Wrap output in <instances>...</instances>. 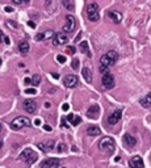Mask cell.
<instances>
[{"instance_id": "6da1fadb", "label": "cell", "mask_w": 151, "mask_h": 168, "mask_svg": "<svg viewBox=\"0 0 151 168\" xmlns=\"http://www.w3.org/2000/svg\"><path fill=\"white\" fill-rule=\"evenodd\" d=\"M118 60V54L117 51H114V50H111V51H108L107 54H104V55L100 58V66H105V67H111V66H113L114 63Z\"/></svg>"}, {"instance_id": "7a4b0ae2", "label": "cell", "mask_w": 151, "mask_h": 168, "mask_svg": "<svg viewBox=\"0 0 151 168\" xmlns=\"http://www.w3.org/2000/svg\"><path fill=\"white\" fill-rule=\"evenodd\" d=\"M114 147H116L114 140L109 137L102 138V139L100 140V143H99L100 151H101V153H105V154H109V155L114 153Z\"/></svg>"}, {"instance_id": "3957f363", "label": "cell", "mask_w": 151, "mask_h": 168, "mask_svg": "<svg viewBox=\"0 0 151 168\" xmlns=\"http://www.w3.org/2000/svg\"><path fill=\"white\" fill-rule=\"evenodd\" d=\"M87 16H88V20L92 22L99 21L100 19V13H99V5L96 3H90L87 7Z\"/></svg>"}, {"instance_id": "277c9868", "label": "cell", "mask_w": 151, "mask_h": 168, "mask_svg": "<svg viewBox=\"0 0 151 168\" xmlns=\"http://www.w3.org/2000/svg\"><path fill=\"white\" fill-rule=\"evenodd\" d=\"M20 159L24 160L25 163H28V164H33V163L37 162L38 155L34 153L32 149H25L24 151L20 154Z\"/></svg>"}, {"instance_id": "5b68a950", "label": "cell", "mask_w": 151, "mask_h": 168, "mask_svg": "<svg viewBox=\"0 0 151 168\" xmlns=\"http://www.w3.org/2000/svg\"><path fill=\"white\" fill-rule=\"evenodd\" d=\"M25 126H30V120L28 117H17V118L12 120V122H11V129L12 130H20Z\"/></svg>"}, {"instance_id": "8992f818", "label": "cell", "mask_w": 151, "mask_h": 168, "mask_svg": "<svg viewBox=\"0 0 151 168\" xmlns=\"http://www.w3.org/2000/svg\"><path fill=\"white\" fill-rule=\"evenodd\" d=\"M75 28H76V20L72 15H67L66 16V24L63 26V32L65 33H71L74 32Z\"/></svg>"}, {"instance_id": "52a82bcc", "label": "cell", "mask_w": 151, "mask_h": 168, "mask_svg": "<svg viewBox=\"0 0 151 168\" xmlns=\"http://www.w3.org/2000/svg\"><path fill=\"white\" fill-rule=\"evenodd\" d=\"M101 84H102V87H104V89H112V88L114 87L116 81H114L113 76H112V75L108 72V74H104V75H102Z\"/></svg>"}, {"instance_id": "ba28073f", "label": "cell", "mask_w": 151, "mask_h": 168, "mask_svg": "<svg viewBox=\"0 0 151 168\" xmlns=\"http://www.w3.org/2000/svg\"><path fill=\"white\" fill-rule=\"evenodd\" d=\"M59 163L61 160L58 158H49L41 163V168H58Z\"/></svg>"}, {"instance_id": "9c48e42d", "label": "cell", "mask_w": 151, "mask_h": 168, "mask_svg": "<svg viewBox=\"0 0 151 168\" xmlns=\"http://www.w3.org/2000/svg\"><path fill=\"white\" fill-rule=\"evenodd\" d=\"M22 108H24L25 112H28L29 114H32V113H34L36 110H37V104H36V101L34 100H25L24 103H22Z\"/></svg>"}, {"instance_id": "30bf717a", "label": "cell", "mask_w": 151, "mask_h": 168, "mask_svg": "<svg viewBox=\"0 0 151 168\" xmlns=\"http://www.w3.org/2000/svg\"><path fill=\"white\" fill-rule=\"evenodd\" d=\"M63 83L67 88H75L78 87V84H79V80L75 75H67L65 79H63Z\"/></svg>"}, {"instance_id": "8fae6325", "label": "cell", "mask_w": 151, "mask_h": 168, "mask_svg": "<svg viewBox=\"0 0 151 168\" xmlns=\"http://www.w3.org/2000/svg\"><path fill=\"white\" fill-rule=\"evenodd\" d=\"M66 42H67V36L65 33H57L53 37V45H55V46H62Z\"/></svg>"}, {"instance_id": "7c38bea8", "label": "cell", "mask_w": 151, "mask_h": 168, "mask_svg": "<svg viewBox=\"0 0 151 168\" xmlns=\"http://www.w3.org/2000/svg\"><path fill=\"white\" fill-rule=\"evenodd\" d=\"M129 165L131 168H145V163H143V159L141 156L135 155L133 156L131 159L129 160Z\"/></svg>"}, {"instance_id": "4fadbf2b", "label": "cell", "mask_w": 151, "mask_h": 168, "mask_svg": "<svg viewBox=\"0 0 151 168\" xmlns=\"http://www.w3.org/2000/svg\"><path fill=\"white\" fill-rule=\"evenodd\" d=\"M37 147L41 150V151H43V153H49V151H51V150L55 147V142H54V140L41 142V143L37 144Z\"/></svg>"}, {"instance_id": "5bb4252c", "label": "cell", "mask_w": 151, "mask_h": 168, "mask_svg": "<svg viewBox=\"0 0 151 168\" xmlns=\"http://www.w3.org/2000/svg\"><path fill=\"white\" fill-rule=\"evenodd\" d=\"M100 114V106L99 105H91L90 108L87 109V116L90 117V118L95 120L97 118Z\"/></svg>"}, {"instance_id": "9a60e30c", "label": "cell", "mask_w": 151, "mask_h": 168, "mask_svg": "<svg viewBox=\"0 0 151 168\" xmlns=\"http://www.w3.org/2000/svg\"><path fill=\"white\" fill-rule=\"evenodd\" d=\"M121 116H122L121 110H114V112L112 113L111 116H109L108 124H109V125H116V124H117V122L121 120Z\"/></svg>"}, {"instance_id": "2e32d148", "label": "cell", "mask_w": 151, "mask_h": 168, "mask_svg": "<svg viewBox=\"0 0 151 168\" xmlns=\"http://www.w3.org/2000/svg\"><path fill=\"white\" fill-rule=\"evenodd\" d=\"M123 142H125V144L127 147H134L137 144V139L133 135H130V134H125L123 135Z\"/></svg>"}, {"instance_id": "e0dca14e", "label": "cell", "mask_w": 151, "mask_h": 168, "mask_svg": "<svg viewBox=\"0 0 151 168\" xmlns=\"http://www.w3.org/2000/svg\"><path fill=\"white\" fill-rule=\"evenodd\" d=\"M108 16H109V19H112V21H114L116 24H120V22L122 21V15H121L120 12L111 11V12H108Z\"/></svg>"}, {"instance_id": "ac0fdd59", "label": "cell", "mask_w": 151, "mask_h": 168, "mask_svg": "<svg viewBox=\"0 0 151 168\" xmlns=\"http://www.w3.org/2000/svg\"><path fill=\"white\" fill-rule=\"evenodd\" d=\"M87 133H88V135H91V137H97V135H100L101 130H100L99 126L91 125V126H88V129H87Z\"/></svg>"}, {"instance_id": "d6986e66", "label": "cell", "mask_w": 151, "mask_h": 168, "mask_svg": "<svg viewBox=\"0 0 151 168\" xmlns=\"http://www.w3.org/2000/svg\"><path fill=\"white\" fill-rule=\"evenodd\" d=\"M139 104H141L143 108H148V106H151V92L146 95L145 97H142V99L139 100Z\"/></svg>"}, {"instance_id": "ffe728a7", "label": "cell", "mask_w": 151, "mask_h": 168, "mask_svg": "<svg viewBox=\"0 0 151 168\" xmlns=\"http://www.w3.org/2000/svg\"><path fill=\"white\" fill-rule=\"evenodd\" d=\"M82 74H83V78L87 83H92V72H91V70L88 67H84L82 70Z\"/></svg>"}, {"instance_id": "44dd1931", "label": "cell", "mask_w": 151, "mask_h": 168, "mask_svg": "<svg viewBox=\"0 0 151 168\" xmlns=\"http://www.w3.org/2000/svg\"><path fill=\"white\" fill-rule=\"evenodd\" d=\"M29 49H30V46H29V44L26 42V41H21L19 44V51L21 54H28L29 53Z\"/></svg>"}, {"instance_id": "7402d4cb", "label": "cell", "mask_w": 151, "mask_h": 168, "mask_svg": "<svg viewBox=\"0 0 151 168\" xmlns=\"http://www.w3.org/2000/svg\"><path fill=\"white\" fill-rule=\"evenodd\" d=\"M79 50H80L83 54H87L88 56H91V53H90V46H88V42L86 41H82L80 45H79Z\"/></svg>"}, {"instance_id": "603a6c76", "label": "cell", "mask_w": 151, "mask_h": 168, "mask_svg": "<svg viewBox=\"0 0 151 168\" xmlns=\"http://www.w3.org/2000/svg\"><path fill=\"white\" fill-rule=\"evenodd\" d=\"M62 5L65 7L67 11H74V8H75L74 0H62Z\"/></svg>"}, {"instance_id": "cb8c5ba5", "label": "cell", "mask_w": 151, "mask_h": 168, "mask_svg": "<svg viewBox=\"0 0 151 168\" xmlns=\"http://www.w3.org/2000/svg\"><path fill=\"white\" fill-rule=\"evenodd\" d=\"M43 36V40H49V38H53L54 37V30H46L42 33Z\"/></svg>"}, {"instance_id": "d4e9b609", "label": "cell", "mask_w": 151, "mask_h": 168, "mask_svg": "<svg viewBox=\"0 0 151 168\" xmlns=\"http://www.w3.org/2000/svg\"><path fill=\"white\" fill-rule=\"evenodd\" d=\"M41 83V76L40 75H34L33 78H32V84L33 85H38Z\"/></svg>"}, {"instance_id": "484cf974", "label": "cell", "mask_w": 151, "mask_h": 168, "mask_svg": "<svg viewBox=\"0 0 151 168\" xmlns=\"http://www.w3.org/2000/svg\"><path fill=\"white\" fill-rule=\"evenodd\" d=\"M82 122V118L80 117H78V116H74V118H72V121H71V124H72V126H78V125Z\"/></svg>"}, {"instance_id": "4316f807", "label": "cell", "mask_w": 151, "mask_h": 168, "mask_svg": "<svg viewBox=\"0 0 151 168\" xmlns=\"http://www.w3.org/2000/svg\"><path fill=\"white\" fill-rule=\"evenodd\" d=\"M79 65H80L79 59H74V60H72V63H71V67H72V70H75V71H76V70L79 69Z\"/></svg>"}, {"instance_id": "83f0119b", "label": "cell", "mask_w": 151, "mask_h": 168, "mask_svg": "<svg viewBox=\"0 0 151 168\" xmlns=\"http://www.w3.org/2000/svg\"><path fill=\"white\" fill-rule=\"evenodd\" d=\"M66 53L71 54V55H74V54L76 53V49H75L74 46H67V47H66Z\"/></svg>"}, {"instance_id": "f1b7e54d", "label": "cell", "mask_w": 151, "mask_h": 168, "mask_svg": "<svg viewBox=\"0 0 151 168\" xmlns=\"http://www.w3.org/2000/svg\"><path fill=\"white\" fill-rule=\"evenodd\" d=\"M57 151H58V153H63V151H66V144L65 143H59Z\"/></svg>"}, {"instance_id": "f546056e", "label": "cell", "mask_w": 151, "mask_h": 168, "mask_svg": "<svg viewBox=\"0 0 151 168\" xmlns=\"http://www.w3.org/2000/svg\"><path fill=\"white\" fill-rule=\"evenodd\" d=\"M100 72H101L102 75H104V74H108V72H109V67H105V66H100Z\"/></svg>"}, {"instance_id": "4dcf8cb0", "label": "cell", "mask_w": 151, "mask_h": 168, "mask_svg": "<svg viewBox=\"0 0 151 168\" xmlns=\"http://www.w3.org/2000/svg\"><path fill=\"white\" fill-rule=\"evenodd\" d=\"M37 91L34 89V88H28V89H25V93L26 95H36Z\"/></svg>"}, {"instance_id": "1f68e13d", "label": "cell", "mask_w": 151, "mask_h": 168, "mask_svg": "<svg viewBox=\"0 0 151 168\" xmlns=\"http://www.w3.org/2000/svg\"><path fill=\"white\" fill-rule=\"evenodd\" d=\"M57 60L59 63H65L66 62V56L65 55H57Z\"/></svg>"}, {"instance_id": "d6a6232c", "label": "cell", "mask_w": 151, "mask_h": 168, "mask_svg": "<svg viewBox=\"0 0 151 168\" xmlns=\"http://www.w3.org/2000/svg\"><path fill=\"white\" fill-rule=\"evenodd\" d=\"M68 109H70V105H68L67 103H66V104H63V105H62V110H63V112H67Z\"/></svg>"}, {"instance_id": "836d02e7", "label": "cell", "mask_w": 151, "mask_h": 168, "mask_svg": "<svg viewBox=\"0 0 151 168\" xmlns=\"http://www.w3.org/2000/svg\"><path fill=\"white\" fill-rule=\"evenodd\" d=\"M4 11H5L7 13H11V12H13V8H12V7H8V5H7L5 8H4Z\"/></svg>"}, {"instance_id": "e575fe53", "label": "cell", "mask_w": 151, "mask_h": 168, "mask_svg": "<svg viewBox=\"0 0 151 168\" xmlns=\"http://www.w3.org/2000/svg\"><path fill=\"white\" fill-rule=\"evenodd\" d=\"M43 40V36H42V33H38L37 36H36V41H42Z\"/></svg>"}, {"instance_id": "d590c367", "label": "cell", "mask_w": 151, "mask_h": 168, "mask_svg": "<svg viewBox=\"0 0 151 168\" xmlns=\"http://www.w3.org/2000/svg\"><path fill=\"white\" fill-rule=\"evenodd\" d=\"M4 37H5V34L3 33V30H0V42H3V44H4Z\"/></svg>"}, {"instance_id": "8d00e7d4", "label": "cell", "mask_w": 151, "mask_h": 168, "mask_svg": "<svg viewBox=\"0 0 151 168\" xmlns=\"http://www.w3.org/2000/svg\"><path fill=\"white\" fill-rule=\"evenodd\" d=\"M4 44H5V45H9L11 44V40H9V37H8V36H5V37H4Z\"/></svg>"}, {"instance_id": "74e56055", "label": "cell", "mask_w": 151, "mask_h": 168, "mask_svg": "<svg viewBox=\"0 0 151 168\" xmlns=\"http://www.w3.org/2000/svg\"><path fill=\"white\" fill-rule=\"evenodd\" d=\"M74 116L75 114H72V113H68V114H67V120H68V121H72V118H74Z\"/></svg>"}, {"instance_id": "f35d334b", "label": "cell", "mask_w": 151, "mask_h": 168, "mask_svg": "<svg viewBox=\"0 0 151 168\" xmlns=\"http://www.w3.org/2000/svg\"><path fill=\"white\" fill-rule=\"evenodd\" d=\"M24 83L25 84H32V79L30 78H25L24 79Z\"/></svg>"}, {"instance_id": "ab89813d", "label": "cell", "mask_w": 151, "mask_h": 168, "mask_svg": "<svg viewBox=\"0 0 151 168\" xmlns=\"http://www.w3.org/2000/svg\"><path fill=\"white\" fill-rule=\"evenodd\" d=\"M43 129L46 131H51V126H49V125H43Z\"/></svg>"}, {"instance_id": "60d3db41", "label": "cell", "mask_w": 151, "mask_h": 168, "mask_svg": "<svg viewBox=\"0 0 151 168\" xmlns=\"http://www.w3.org/2000/svg\"><path fill=\"white\" fill-rule=\"evenodd\" d=\"M28 25H29V26H30V28H36V24H34V22L33 21H28Z\"/></svg>"}, {"instance_id": "b9f144b4", "label": "cell", "mask_w": 151, "mask_h": 168, "mask_svg": "<svg viewBox=\"0 0 151 168\" xmlns=\"http://www.w3.org/2000/svg\"><path fill=\"white\" fill-rule=\"evenodd\" d=\"M51 76H53L54 79H59V74H57V72H53Z\"/></svg>"}, {"instance_id": "7bdbcfd3", "label": "cell", "mask_w": 151, "mask_h": 168, "mask_svg": "<svg viewBox=\"0 0 151 168\" xmlns=\"http://www.w3.org/2000/svg\"><path fill=\"white\" fill-rule=\"evenodd\" d=\"M34 125H37V126H38V125H41V120H40V118L34 120Z\"/></svg>"}, {"instance_id": "ee69618b", "label": "cell", "mask_w": 151, "mask_h": 168, "mask_svg": "<svg viewBox=\"0 0 151 168\" xmlns=\"http://www.w3.org/2000/svg\"><path fill=\"white\" fill-rule=\"evenodd\" d=\"M15 4H22V0H12Z\"/></svg>"}, {"instance_id": "f6af8a7d", "label": "cell", "mask_w": 151, "mask_h": 168, "mask_svg": "<svg viewBox=\"0 0 151 168\" xmlns=\"http://www.w3.org/2000/svg\"><path fill=\"white\" fill-rule=\"evenodd\" d=\"M50 106H51V103L46 101V103H45V108H50Z\"/></svg>"}, {"instance_id": "bcb514c9", "label": "cell", "mask_w": 151, "mask_h": 168, "mask_svg": "<svg viewBox=\"0 0 151 168\" xmlns=\"http://www.w3.org/2000/svg\"><path fill=\"white\" fill-rule=\"evenodd\" d=\"M62 126H63V128H67V124H66L65 120H62Z\"/></svg>"}, {"instance_id": "7dc6e473", "label": "cell", "mask_w": 151, "mask_h": 168, "mask_svg": "<svg viewBox=\"0 0 151 168\" xmlns=\"http://www.w3.org/2000/svg\"><path fill=\"white\" fill-rule=\"evenodd\" d=\"M80 37H82V33H79V36H78V37L75 38V41H76V42H78V40H80Z\"/></svg>"}, {"instance_id": "c3c4849f", "label": "cell", "mask_w": 151, "mask_h": 168, "mask_svg": "<svg viewBox=\"0 0 151 168\" xmlns=\"http://www.w3.org/2000/svg\"><path fill=\"white\" fill-rule=\"evenodd\" d=\"M1 147H3V140L0 139V149H1Z\"/></svg>"}, {"instance_id": "681fc988", "label": "cell", "mask_w": 151, "mask_h": 168, "mask_svg": "<svg viewBox=\"0 0 151 168\" xmlns=\"http://www.w3.org/2000/svg\"><path fill=\"white\" fill-rule=\"evenodd\" d=\"M1 130H3V125L0 124V133H1Z\"/></svg>"}, {"instance_id": "f907efd6", "label": "cell", "mask_w": 151, "mask_h": 168, "mask_svg": "<svg viewBox=\"0 0 151 168\" xmlns=\"http://www.w3.org/2000/svg\"><path fill=\"white\" fill-rule=\"evenodd\" d=\"M30 0H22V3H29Z\"/></svg>"}, {"instance_id": "816d5d0a", "label": "cell", "mask_w": 151, "mask_h": 168, "mask_svg": "<svg viewBox=\"0 0 151 168\" xmlns=\"http://www.w3.org/2000/svg\"><path fill=\"white\" fill-rule=\"evenodd\" d=\"M63 168H66V167H63Z\"/></svg>"}]
</instances>
